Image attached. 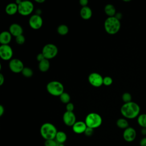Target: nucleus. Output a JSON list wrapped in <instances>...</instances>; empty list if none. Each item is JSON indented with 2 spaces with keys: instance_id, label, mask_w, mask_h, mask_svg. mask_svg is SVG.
<instances>
[{
  "instance_id": "f257e3e1",
  "label": "nucleus",
  "mask_w": 146,
  "mask_h": 146,
  "mask_svg": "<svg viewBox=\"0 0 146 146\" xmlns=\"http://www.w3.org/2000/svg\"><path fill=\"white\" fill-rule=\"evenodd\" d=\"M140 111V108L138 104L131 102L124 103L120 108L121 115L126 119H132L138 117Z\"/></svg>"
},
{
  "instance_id": "f03ea898",
  "label": "nucleus",
  "mask_w": 146,
  "mask_h": 146,
  "mask_svg": "<svg viewBox=\"0 0 146 146\" xmlns=\"http://www.w3.org/2000/svg\"><path fill=\"white\" fill-rule=\"evenodd\" d=\"M57 132L56 127L50 123H44L40 128V134L45 140L55 139Z\"/></svg>"
},
{
  "instance_id": "7ed1b4c3",
  "label": "nucleus",
  "mask_w": 146,
  "mask_h": 146,
  "mask_svg": "<svg viewBox=\"0 0 146 146\" xmlns=\"http://www.w3.org/2000/svg\"><path fill=\"white\" fill-rule=\"evenodd\" d=\"M104 27L106 31L108 34L114 35L120 30L121 27L120 20L115 17H108L104 21Z\"/></svg>"
},
{
  "instance_id": "20e7f679",
  "label": "nucleus",
  "mask_w": 146,
  "mask_h": 146,
  "mask_svg": "<svg viewBox=\"0 0 146 146\" xmlns=\"http://www.w3.org/2000/svg\"><path fill=\"white\" fill-rule=\"evenodd\" d=\"M84 122L87 127L95 129L99 127L102 124V118L101 116L95 112H91L88 113L86 118Z\"/></svg>"
},
{
  "instance_id": "39448f33",
  "label": "nucleus",
  "mask_w": 146,
  "mask_h": 146,
  "mask_svg": "<svg viewBox=\"0 0 146 146\" xmlns=\"http://www.w3.org/2000/svg\"><path fill=\"white\" fill-rule=\"evenodd\" d=\"M46 89L50 94L55 96H59L64 92V90L63 84L56 80L48 82L47 84Z\"/></svg>"
},
{
  "instance_id": "423d86ee",
  "label": "nucleus",
  "mask_w": 146,
  "mask_h": 146,
  "mask_svg": "<svg viewBox=\"0 0 146 146\" xmlns=\"http://www.w3.org/2000/svg\"><path fill=\"white\" fill-rule=\"evenodd\" d=\"M18 13L23 16H27L31 14L34 10V5L30 1H22L18 5Z\"/></svg>"
},
{
  "instance_id": "0eeeda50",
  "label": "nucleus",
  "mask_w": 146,
  "mask_h": 146,
  "mask_svg": "<svg viewBox=\"0 0 146 146\" xmlns=\"http://www.w3.org/2000/svg\"><path fill=\"white\" fill-rule=\"evenodd\" d=\"M58 52L57 47L52 43H48L44 45L42 48V53L46 59L49 60L56 56Z\"/></svg>"
},
{
  "instance_id": "6e6552de",
  "label": "nucleus",
  "mask_w": 146,
  "mask_h": 146,
  "mask_svg": "<svg viewBox=\"0 0 146 146\" xmlns=\"http://www.w3.org/2000/svg\"><path fill=\"white\" fill-rule=\"evenodd\" d=\"M88 80L90 84L95 87H99L103 84V78L97 72L91 73L88 76Z\"/></svg>"
},
{
  "instance_id": "1a4fd4ad",
  "label": "nucleus",
  "mask_w": 146,
  "mask_h": 146,
  "mask_svg": "<svg viewBox=\"0 0 146 146\" xmlns=\"http://www.w3.org/2000/svg\"><path fill=\"white\" fill-rule=\"evenodd\" d=\"M9 66L10 70L14 73L22 72L25 67L23 62L20 59L17 58L11 59Z\"/></svg>"
},
{
  "instance_id": "9d476101",
  "label": "nucleus",
  "mask_w": 146,
  "mask_h": 146,
  "mask_svg": "<svg viewBox=\"0 0 146 146\" xmlns=\"http://www.w3.org/2000/svg\"><path fill=\"white\" fill-rule=\"evenodd\" d=\"M13 51L9 44L1 45L0 46V57L4 60H9L11 59Z\"/></svg>"
},
{
  "instance_id": "9b49d317",
  "label": "nucleus",
  "mask_w": 146,
  "mask_h": 146,
  "mask_svg": "<svg viewBox=\"0 0 146 146\" xmlns=\"http://www.w3.org/2000/svg\"><path fill=\"white\" fill-rule=\"evenodd\" d=\"M29 23L30 27L34 30L40 29L43 25V19L40 15L34 14L29 19Z\"/></svg>"
},
{
  "instance_id": "f8f14e48",
  "label": "nucleus",
  "mask_w": 146,
  "mask_h": 146,
  "mask_svg": "<svg viewBox=\"0 0 146 146\" xmlns=\"http://www.w3.org/2000/svg\"><path fill=\"white\" fill-rule=\"evenodd\" d=\"M123 137L125 141L132 142L136 137V131L133 127H129L124 130Z\"/></svg>"
},
{
  "instance_id": "ddd939ff",
  "label": "nucleus",
  "mask_w": 146,
  "mask_h": 146,
  "mask_svg": "<svg viewBox=\"0 0 146 146\" xmlns=\"http://www.w3.org/2000/svg\"><path fill=\"white\" fill-rule=\"evenodd\" d=\"M63 121L67 126L72 127L76 121L75 115L73 112L66 111L63 115Z\"/></svg>"
},
{
  "instance_id": "4468645a",
  "label": "nucleus",
  "mask_w": 146,
  "mask_h": 146,
  "mask_svg": "<svg viewBox=\"0 0 146 146\" xmlns=\"http://www.w3.org/2000/svg\"><path fill=\"white\" fill-rule=\"evenodd\" d=\"M87 126L84 121H76V123L72 127V131L76 134L84 133Z\"/></svg>"
},
{
  "instance_id": "2eb2a0df",
  "label": "nucleus",
  "mask_w": 146,
  "mask_h": 146,
  "mask_svg": "<svg viewBox=\"0 0 146 146\" xmlns=\"http://www.w3.org/2000/svg\"><path fill=\"white\" fill-rule=\"evenodd\" d=\"M23 29L21 25L18 23H13L9 27V32L14 36H18L22 35Z\"/></svg>"
},
{
  "instance_id": "dca6fc26",
  "label": "nucleus",
  "mask_w": 146,
  "mask_h": 146,
  "mask_svg": "<svg viewBox=\"0 0 146 146\" xmlns=\"http://www.w3.org/2000/svg\"><path fill=\"white\" fill-rule=\"evenodd\" d=\"M11 34L9 31H4L0 34V43L1 45L9 44L11 40Z\"/></svg>"
},
{
  "instance_id": "f3484780",
  "label": "nucleus",
  "mask_w": 146,
  "mask_h": 146,
  "mask_svg": "<svg viewBox=\"0 0 146 146\" xmlns=\"http://www.w3.org/2000/svg\"><path fill=\"white\" fill-rule=\"evenodd\" d=\"M92 10L88 6L82 7L80 10V15L81 18L84 20H88L92 17Z\"/></svg>"
},
{
  "instance_id": "a211bd4d",
  "label": "nucleus",
  "mask_w": 146,
  "mask_h": 146,
  "mask_svg": "<svg viewBox=\"0 0 146 146\" xmlns=\"http://www.w3.org/2000/svg\"><path fill=\"white\" fill-rule=\"evenodd\" d=\"M18 7L15 3H9L5 9L6 13L9 15H13L18 12Z\"/></svg>"
},
{
  "instance_id": "6ab92c4d",
  "label": "nucleus",
  "mask_w": 146,
  "mask_h": 146,
  "mask_svg": "<svg viewBox=\"0 0 146 146\" xmlns=\"http://www.w3.org/2000/svg\"><path fill=\"white\" fill-rule=\"evenodd\" d=\"M104 12L108 17H115L116 14V9L115 6L112 4H107L104 7Z\"/></svg>"
},
{
  "instance_id": "aec40b11",
  "label": "nucleus",
  "mask_w": 146,
  "mask_h": 146,
  "mask_svg": "<svg viewBox=\"0 0 146 146\" xmlns=\"http://www.w3.org/2000/svg\"><path fill=\"white\" fill-rule=\"evenodd\" d=\"M67 138V136L66 133L63 131H58L56 135L55 140L56 141V142L58 144H64L66 142Z\"/></svg>"
},
{
  "instance_id": "412c9836",
  "label": "nucleus",
  "mask_w": 146,
  "mask_h": 146,
  "mask_svg": "<svg viewBox=\"0 0 146 146\" xmlns=\"http://www.w3.org/2000/svg\"><path fill=\"white\" fill-rule=\"evenodd\" d=\"M50 66V62L48 59H44L42 61L39 62L38 67L39 70L42 72H46L48 70Z\"/></svg>"
},
{
  "instance_id": "4be33fe9",
  "label": "nucleus",
  "mask_w": 146,
  "mask_h": 146,
  "mask_svg": "<svg viewBox=\"0 0 146 146\" xmlns=\"http://www.w3.org/2000/svg\"><path fill=\"white\" fill-rule=\"evenodd\" d=\"M116 125L120 129H126L129 127V123L125 118H119L116 121Z\"/></svg>"
},
{
  "instance_id": "5701e85b",
  "label": "nucleus",
  "mask_w": 146,
  "mask_h": 146,
  "mask_svg": "<svg viewBox=\"0 0 146 146\" xmlns=\"http://www.w3.org/2000/svg\"><path fill=\"white\" fill-rule=\"evenodd\" d=\"M138 124L142 128H146V113H142L138 116L137 119Z\"/></svg>"
},
{
  "instance_id": "b1692460",
  "label": "nucleus",
  "mask_w": 146,
  "mask_h": 146,
  "mask_svg": "<svg viewBox=\"0 0 146 146\" xmlns=\"http://www.w3.org/2000/svg\"><path fill=\"white\" fill-rule=\"evenodd\" d=\"M69 29L67 25H60L57 28V32L61 35H65L68 33Z\"/></svg>"
},
{
  "instance_id": "393cba45",
  "label": "nucleus",
  "mask_w": 146,
  "mask_h": 146,
  "mask_svg": "<svg viewBox=\"0 0 146 146\" xmlns=\"http://www.w3.org/2000/svg\"><path fill=\"white\" fill-rule=\"evenodd\" d=\"M59 97H60V101H61L63 103H65V104H67V103H70L71 98H70V95H69L68 93L64 92L63 93H62V94L59 96Z\"/></svg>"
},
{
  "instance_id": "a878e982",
  "label": "nucleus",
  "mask_w": 146,
  "mask_h": 146,
  "mask_svg": "<svg viewBox=\"0 0 146 146\" xmlns=\"http://www.w3.org/2000/svg\"><path fill=\"white\" fill-rule=\"evenodd\" d=\"M21 73L26 78H30L33 75V70L29 67H24Z\"/></svg>"
},
{
  "instance_id": "bb28decb",
  "label": "nucleus",
  "mask_w": 146,
  "mask_h": 146,
  "mask_svg": "<svg viewBox=\"0 0 146 146\" xmlns=\"http://www.w3.org/2000/svg\"><path fill=\"white\" fill-rule=\"evenodd\" d=\"M122 100L124 102V103H129L132 102V96L128 92H125L122 95Z\"/></svg>"
},
{
  "instance_id": "cd10ccee",
  "label": "nucleus",
  "mask_w": 146,
  "mask_h": 146,
  "mask_svg": "<svg viewBox=\"0 0 146 146\" xmlns=\"http://www.w3.org/2000/svg\"><path fill=\"white\" fill-rule=\"evenodd\" d=\"M44 145V146H58V143L55 139H51L45 140Z\"/></svg>"
},
{
  "instance_id": "c85d7f7f",
  "label": "nucleus",
  "mask_w": 146,
  "mask_h": 146,
  "mask_svg": "<svg viewBox=\"0 0 146 146\" xmlns=\"http://www.w3.org/2000/svg\"><path fill=\"white\" fill-rule=\"evenodd\" d=\"M113 82V80L112 79L108 76H105L104 78H103V84L105 86H110Z\"/></svg>"
},
{
  "instance_id": "c756f323",
  "label": "nucleus",
  "mask_w": 146,
  "mask_h": 146,
  "mask_svg": "<svg viewBox=\"0 0 146 146\" xmlns=\"http://www.w3.org/2000/svg\"><path fill=\"white\" fill-rule=\"evenodd\" d=\"M15 41L18 44H23L25 42V38L23 35H19L15 37Z\"/></svg>"
},
{
  "instance_id": "7c9ffc66",
  "label": "nucleus",
  "mask_w": 146,
  "mask_h": 146,
  "mask_svg": "<svg viewBox=\"0 0 146 146\" xmlns=\"http://www.w3.org/2000/svg\"><path fill=\"white\" fill-rule=\"evenodd\" d=\"M93 133H94V129L90 127H87L84 133L87 136H91L93 135Z\"/></svg>"
},
{
  "instance_id": "2f4dec72",
  "label": "nucleus",
  "mask_w": 146,
  "mask_h": 146,
  "mask_svg": "<svg viewBox=\"0 0 146 146\" xmlns=\"http://www.w3.org/2000/svg\"><path fill=\"white\" fill-rule=\"evenodd\" d=\"M66 111H70V112H73V110L74 109V106L73 103H68L66 104Z\"/></svg>"
},
{
  "instance_id": "473e14b6",
  "label": "nucleus",
  "mask_w": 146,
  "mask_h": 146,
  "mask_svg": "<svg viewBox=\"0 0 146 146\" xmlns=\"http://www.w3.org/2000/svg\"><path fill=\"white\" fill-rule=\"evenodd\" d=\"M44 59H46V58H45V57L44 56L42 52L38 54L37 55V56H36V59H37V60H38L39 62L42 61V60H44Z\"/></svg>"
},
{
  "instance_id": "72a5a7b5",
  "label": "nucleus",
  "mask_w": 146,
  "mask_h": 146,
  "mask_svg": "<svg viewBox=\"0 0 146 146\" xmlns=\"http://www.w3.org/2000/svg\"><path fill=\"white\" fill-rule=\"evenodd\" d=\"M88 3V0H80L79 1V3L82 7L87 6Z\"/></svg>"
},
{
  "instance_id": "f704fd0d",
  "label": "nucleus",
  "mask_w": 146,
  "mask_h": 146,
  "mask_svg": "<svg viewBox=\"0 0 146 146\" xmlns=\"http://www.w3.org/2000/svg\"><path fill=\"white\" fill-rule=\"evenodd\" d=\"M140 146H146V137L142 138L139 143Z\"/></svg>"
},
{
  "instance_id": "c9c22d12",
  "label": "nucleus",
  "mask_w": 146,
  "mask_h": 146,
  "mask_svg": "<svg viewBox=\"0 0 146 146\" xmlns=\"http://www.w3.org/2000/svg\"><path fill=\"white\" fill-rule=\"evenodd\" d=\"M4 82H5L4 76L2 74H0V86H2Z\"/></svg>"
},
{
  "instance_id": "e433bc0d",
  "label": "nucleus",
  "mask_w": 146,
  "mask_h": 146,
  "mask_svg": "<svg viewBox=\"0 0 146 146\" xmlns=\"http://www.w3.org/2000/svg\"><path fill=\"white\" fill-rule=\"evenodd\" d=\"M115 17L117 19L120 20L122 18V14L121 13H116L115 15Z\"/></svg>"
},
{
  "instance_id": "4c0bfd02",
  "label": "nucleus",
  "mask_w": 146,
  "mask_h": 146,
  "mask_svg": "<svg viewBox=\"0 0 146 146\" xmlns=\"http://www.w3.org/2000/svg\"><path fill=\"white\" fill-rule=\"evenodd\" d=\"M5 112V108L2 105H0V116H2Z\"/></svg>"
},
{
  "instance_id": "58836bf2",
  "label": "nucleus",
  "mask_w": 146,
  "mask_h": 146,
  "mask_svg": "<svg viewBox=\"0 0 146 146\" xmlns=\"http://www.w3.org/2000/svg\"><path fill=\"white\" fill-rule=\"evenodd\" d=\"M141 133L143 135H146V128H142Z\"/></svg>"
},
{
  "instance_id": "ea45409f",
  "label": "nucleus",
  "mask_w": 146,
  "mask_h": 146,
  "mask_svg": "<svg viewBox=\"0 0 146 146\" xmlns=\"http://www.w3.org/2000/svg\"><path fill=\"white\" fill-rule=\"evenodd\" d=\"M35 1L39 3H42L45 2V0H35Z\"/></svg>"
},
{
  "instance_id": "a19ab883",
  "label": "nucleus",
  "mask_w": 146,
  "mask_h": 146,
  "mask_svg": "<svg viewBox=\"0 0 146 146\" xmlns=\"http://www.w3.org/2000/svg\"><path fill=\"white\" fill-rule=\"evenodd\" d=\"M58 146H65L64 144H58Z\"/></svg>"
},
{
  "instance_id": "79ce46f5",
  "label": "nucleus",
  "mask_w": 146,
  "mask_h": 146,
  "mask_svg": "<svg viewBox=\"0 0 146 146\" xmlns=\"http://www.w3.org/2000/svg\"><path fill=\"white\" fill-rule=\"evenodd\" d=\"M123 1H124V2H129L130 1V0H123Z\"/></svg>"
}]
</instances>
